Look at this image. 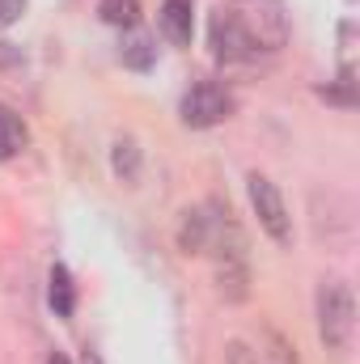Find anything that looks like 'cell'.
I'll use <instances>...</instances> for the list:
<instances>
[{"instance_id":"7a4b0ae2","label":"cell","mask_w":360,"mask_h":364,"mask_svg":"<svg viewBox=\"0 0 360 364\" xmlns=\"http://www.w3.org/2000/svg\"><path fill=\"white\" fill-rule=\"evenodd\" d=\"M314 318H318V339L327 352L348 356L356 339V296L348 279H322L314 296Z\"/></svg>"},{"instance_id":"3957f363","label":"cell","mask_w":360,"mask_h":364,"mask_svg":"<svg viewBox=\"0 0 360 364\" xmlns=\"http://www.w3.org/2000/svg\"><path fill=\"white\" fill-rule=\"evenodd\" d=\"M233 110H238V102H233V93L225 90L221 81H195L191 90L182 93L179 102V114L186 127H195V132H208V127H221L225 119H233Z\"/></svg>"},{"instance_id":"9a60e30c","label":"cell","mask_w":360,"mask_h":364,"mask_svg":"<svg viewBox=\"0 0 360 364\" xmlns=\"http://www.w3.org/2000/svg\"><path fill=\"white\" fill-rule=\"evenodd\" d=\"M81 364H106V360H102L97 352H90V348H85V356H81Z\"/></svg>"},{"instance_id":"4fadbf2b","label":"cell","mask_w":360,"mask_h":364,"mask_svg":"<svg viewBox=\"0 0 360 364\" xmlns=\"http://www.w3.org/2000/svg\"><path fill=\"white\" fill-rule=\"evenodd\" d=\"M21 13H26V0H0V30H4V26H13Z\"/></svg>"},{"instance_id":"9c48e42d","label":"cell","mask_w":360,"mask_h":364,"mask_svg":"<svg viewBox=\"0 0 360 364\" xmlns=\"http://www.w3.org/2000/svg\"><path fill=\"white\" fill-rule=\"evenodd\" d=\"M30 144V132H26V119L13 110V106H0V161H13L21 157V149Z\"/></svg>"},{"instance_id":"277c9868","label":"cell","mask_w":360,"mask_h":364,"mask_svg":"<svg viewBox=\"0 0 360 364\" xmlns=\"http://www.w3.org/2000/svg\"><path fill=\"white\" fill-rule=\"evenodd\" d=\"M246 191H250V208H255L263 233H268L275 246H288V242H292V216H288V203H284L280 186H275L268 174L250 170V174H246Z\"/></svg>"},{"instance_id":"ba28073f","label":"cell","mask_w":360,"mask_h":364,"mask_svg":"<svg viewBox=\"0 0 360 364\" xmlns=\"http://www.w3.org/2000/svg\"><path fill=\"white\" fill-rule=\"evenodd\" d=\"M208 246V208H186L179 216V250L182 255H203Z\"/></svg>"},{"instance_id":"5bb4252c","label":"cell","mask_w":360,"mask_h":364,"mask_svg":"<svg viewBox=\"0 0 360 364\" xmlns=\"http://www.w3.org/2000/svg\"><path fill=\"white\" fill-rule=\"evenodd\" d=\"M43 364H73V360H68L64 352H51V356H47V360H43Z\"/></svg>"},{"instance_id":"52a82bcc","label":"cell","mask_w":360,"mask_h":364,"mask_svg":"<svg viewBox=\"0 0 360 364\" xmlns=\"http://www.w3.org/2000/svg\"><path fill=\"white\" fill-rule=\"evenodd\" d=\"M47 301H51L55 318H73L77 314V284H73V272L64 263H55L51 275H47Z\"/></svg>"},{"instance_id":"5b68a950","label":"cell","mask_w":360,"mask_h":364,"mask_svg":"<svg viewBox=\"0 0 360 364\" xmlns=\"http://www.w3.org/2000/svg\"><path fill=\"white\" fill-rule=\"evenodd\" d=\"M157 30H162L174 47H191V38H195V4H191V0H162Z\"/></svg>"},{"instance_id":"8fae6325","label":"cell","mask_w":360,"mask_h":364,"mask_svg":"<svg viewBox=\"0 0 360 364\" xmlns=\"http://www.w3.org/2000/svg\"><path fill=\"white\" fill-rule=\"evenodd\" d=\"M97 17H102L106 26L127 30V26L140 21V0H97Z\"/></svg>"},{"instance_id":"7c38bea8","label":"cell","mask_w":360,"mask_h":364,"mask_svg":"<svg viewBox=\"0 0 360 364\" xmlns=\"http://www.w3.org/2000/svg\"><path fill=\"white\" fill-rule=\"evenodd\" d=\"M229 364H263V360H259V352H250V343L229 339Z\"/></svg>"},{"instance_id":"8992f818","label":"cell","mask_w":360,"mask_h":364,"mask_svg":"<svg viewBox=\"0 0 360 364\" xmlns=\"http://www.w3.org/2000/svg\"><path fill=\"white\" fill-rule=\"evenodd\" d=\"M119 60H123V68H132V73H149V68L157 64V38H153L144 26H127L123 38H119Z\"/></svg>"},{"instance_id":"30bf717a","label":"cell","mask_w":360,"mask_h":364,"mask_svg":"<svg viewBox=\"0 0 360 364\" xmlns=\"http://www.w3.org/2000/svg\"><path fill=\"white\" fill-rule=\"evenodd\" d=\"M110 170H115V178H123V182L140 178V144L132 136H119L110 144Z\"/></svg>"},{"instance_id":"6da1fadb","label":"cell","mask_w":360,"mask_h":364,"mask_svg":"<svg viewBox=\"0 0 360 364\" xmlns=\"http://www.w3.org/2000/svg\"><path fill=\"white\" fill-rule=\"evenodd\" d=\"M288 43L284 0H221L208 17V47L221 64H255Z\"/></svg>"}]
</instances>
